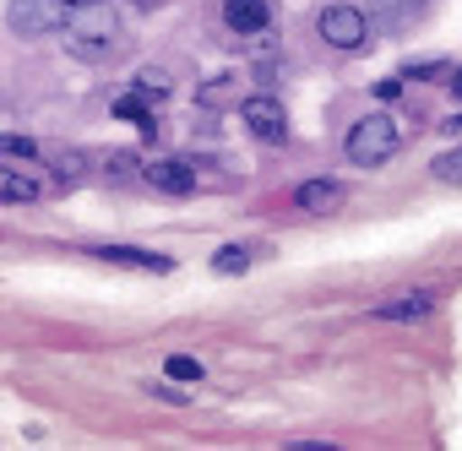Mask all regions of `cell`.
I'll list each match as a JSON object with an SVG mask.
<instances>
[{
    "instance_id": "cell-2",
    "label": "cell",
    "mask_w": 462,
    "mask_h": 451,
    "mask_svg": "<svg viewBox=\"0 0 462 451\" xmlns=\"http://www.w3.org/2000/svg\"><path fill=\"white\" fill-rule=\"evenodd\" d=\"M397 147H402V131H397L392 115H365V120H354V125H348V142H343L348 163H359V169L386 163Z\"/></svg>"
},
{
    "instance_id": "cell-16",
    "label": "cell",
    "mask_w": 462,
    "mask_h": 451,
    "mask_svg": "<svg viewBox=\"0 0 462 451\" xmlns=\"http://www.w3.org/2000/svg\"><path fill=\"white\" fill-rule=\"evenodd\" d=\"M430 174H435V179H446V185H457V179H462V147L440 152V158L430 163Z\"/></svg>"
},
{
    "instance_id": "cell-8",
    "label": "cell",
    "mask_w": 462,
    "mask_h": 451,
    "mask_svg": "<svg viewBox=\"0 0 462 451\" xmlns=\"http://www.w3.org/2000/svg\"><path fill=\"white\" fill-rule=\"evenodd\" d=\"M98 262H115V267H136V272H174L169 256H152V251H131V245H93Z\"/></svg>"
},
{
    "instance_id": "cell-20",
    "label": "cell",
    "mask_w": 462,
    "mask_h": 451,
    "mask_svg": "<svg viewBox=\"0 0 462 451\" xmlns=\"http://www.w3.org/2000/svg\"><path fill=\"white\" fill-rule=\"evenodd\" d=\"M82 169H88L82 152H60V158H55V174H60V179H82Z\"/></svg>"
},
{
    "instance_id": "cell-14",
    "label": "cell",
    "mask_w": 462,
    "mask_h": 451,
    "mask_svg": "<svg viewBox=\"0 0 462 451\" xmlns=\"http://www.w3.org/2000/svg\"><path fill=\"white\" fill-rule=\"evenodd\" d=\"M136 93H142L147 104L169 98V71H163V66H142V71H136Z\"/></svg>"
},
{
    "instance_id": "cell-10",
    "label": "cell",
    "mask_w": 462,
    "mask_h": 451,
    "mask_svg": "<svg viewBox=\"0 0 462 451\" xmlns=\"http://www.w3.org/2000/svg\"><path fill=\"white\" fill-rule=\"evenodd\" d=\"M142 179H152V190H163V196H190V190H196L190 163H147Z\"/></svg>"
},
{
    "instance_id": "cell-15",
    "label": "cell",
    "mask_w": 462,
    "mask_h": 451,
    "mask_svg": "<svg viewBox=\"0 0 462 451\" xmlns=\"http://www.w3.org/2000/svg\"><path fill=\"white\" fill-rule=\"evenodd\" d=\"M245 267H251V251H240V245H228V251L212 256V272H223V278H240Z\"/></svg>"
},
{
    "instance_id": "cell-12",
    "label": "cell",
    "mask_w": 462,
    "mask_h": 451,
    "mask_svg": "<svg viewBox=\"0 0 462 451\" xmlns=\"http://www.w3.org/2000/svg\"><path fill=\"white\" fill-rule=\"evenodd\" d=\"M375 316H381V321H419V316H430V294H408V299H392V305H381Z\"/></svg>"
},
{
    "instance_id": "cell-23",
    "label": "cell",
    "mask_w": 462,
    "mask_h": 451,
    "mask_svg": "<svg viewBox=\"0 0 462 451\" xmlns=\"http://www.w3.org/2000/svg\"><path fill=\"white\" fill-rule=\"evenodd\" d=\"M451 87H457V93H462V71H457V77H451Z\"/></svg>"
},
{
    "instance_id": "cell-5",
    "label": "cell",
    "mask_w": 462,
    "mask_h": 451,
    "mask_svg": "<svg viewBox=\"0 0 462 451\" xmlns=\"http://www.w3.org/2000/svg\"><path fill=\"white\" fill-rule=\"evenodd\" d=\"M240 120H245L262 142H289V115H283V104L267 98V93L245 98V104H240Z\"/></svg>"
},
{
    "instance_id": "cell-17",
    "label": "cell",
    "mask_w": 462,
    "mask_h": 451,
    "mask_svg": "<svg viewBox=\"0 0 462 451\" xmlns=\"http://www.w3.org/2000/svg\"><path fill=\"white\" fill-rule=\"evenodd\" d=\"M169 381H201V359L174 354V359H169Z\"/></svg>"
},
{
    "instance_id": "cell-9",
    "label": "cell",
    "mask_w": 462,
    "mask_h": 451,
    "mask_svg": "<svg viewBox=\"0 0 462 451\" xmlns=\"http://www.w3.org/2000/svg\"><path fill=\"white\" fill-rule=\"evenodd\" d=\"M294 201H300V207H305V212H316V217H327V212H337V207H343V185H337V179H327V174H321V179H305V185H300V196H294Z\"/></svg>"
},
{
    "instance_id": "cell-3",
    "label": "cell",
    "mask_w": 462,
    "mask_h": 451,
    "mask_svg": "<svg viewBox=\"0 0 462 451\" xmlns=\"http://www.w3.org/2000/svg\"><path fill=\"white\" fill-rule=\"evenodd\" d=\"M6 23H12L17 39L60 33V23H66V0H12V6H6Z\"/></svg>"
},
{
    "instance_id": "cell-22",
    "label": "cell",
    "mask_w": 462,
    "mask_h": 451,
    "mask_svg": "<svg viewBox=\"0 0 462 451\" xmlns=\"http://www.w3.org/2000/svg\"><path fill=\"white\" fill-rule=\"evenodd\" d=\"M375 98H386V104H392V98H402V82H381V87H375Z\"/></svg>"
},
{
    "instance_id": "cell-24",
    "label": "cell",
    "mask_w": 462,
    "mask_h": 451,
    "mask_svg": "<svg viewBox=\"0 0 462 451\" xmlns=\"http://www.w3.org/2000/svg\"><path fill=\"white\" fill-rule=\"evenodd\" d=\"M142 6H163V0H142Z\"/></svg>"
},
{
    "instance_id": "cell-11",
    "label": "cell",
    "mask_w": 462,
    "mask_h": 451,
    "mask_svg": "<svg viewBox=\"0 0 462 451\" xmlns=\"http://www.w3.org/2000/svg\"><path fill=\"white\" fill-rule=\"evenodd\" d=\"M0 201H12V207L39 201V179H28V174H17V169H0Z\"/></svg>"
},
{
    "instance_id": "cell-4",
    "label": "cell",
    "mask_w": 462,
    "mask_h": 451,
    "mask_svg": "<svg viewBox=\"0 0 462 451\" xmlns=\"http://www.w3.org/2000/svg\"><path fill=\"white\" fill-rule=\"evenodd\" d=\"M316 33H321L332 50H359V44L370 39V17H365L359 6H327V12L316 17Z\"/></svg>"
},
{
    "instance_id": "cell-7",
    "label": "cell",
    "mask_w": 462,
    "mask_h": 451,
    "mask_svg": "<svg viewBox=\"0 0 462 451\" xmlns=\"http://www.w3.org/2000/svg\"><path fill=\"white\" fill-rule=\"evenodd\" d=\"M419 6H424V0H375L365 17H370V28H381V33H402V28H413V23L424 17Z\"/></svg>"
},
{
    "instance_id": "cell-6",
    "label": "cell",
    "mask_w": 462,
    "mask_h": 451,
    "mask_svg": "<svg viewBox=\"0 0 462 451\" xmlns=\"http://www.w3.org/2000/svg\"><path fill=\"white\" fill-rule=\"evenodd\" d=\"M223 23L235 33H267L273 28V0H223Z\"/></svg>"
},
{
    "instance_id": "cell-19",
    "label": "cell",
    "mask_w": 462,
    "mask_h": 451,
    "mask_svg": "<svg viewBox=\"0 0 462 451\" xmlns=\"http://www.w3.org/2000/svg\"><path fill=\"white\" fill-rule=\"evenodd\" d=\"M33 136H0V158H33Z\"/></svg>"
},
{
    "instance_id": "cell-25",
    "label": "cell",
    "mask_w": 462,
    "mask_h": 451,
    "mask_svg": "<svg viewBox=\"0 0 462 451\" xmlns=\"http://www.w3.org/2000/svg\"><path fill=\"white\" fill-rule=\"evenodd\" d=\"M66 6H82V0H66Z\"/></svg>"
},
{
    "instance_id": "cell-1",
    "label": "cell",
    "mask_w": 462,
    "mask_h": 451,
    "mask_svg": "<svg viewBox=\"0 0 462 451\" xmlns=\"http://www.w3.org/2000/svg\"><path fill=\"white\" fill-rule=\"evenodd\" d=\"M66 44L77 60H104L120 39V17L115 6H104V0H82V6H66Z\"/></svg>"
},
{
    "instance_id": "cell-21",
    "label": "cell",
    "mask_w": 462,
    "mask_h": 451,
    "mask_svg": "<svg viewBox=\"0 0 462 451\" xmlns=\"http://www.w3.org/2000/svg\"><path fill=\"white\" fill-rule=\"evenodd\" d=\"M109 174H115V179H136V174H147V169H142L131 152H115V158H109Z\"/></svg>"
},
{
    "instance_id": "cell-13",
    "label": "cell",
    "mask_w": 462,
    "mask_h": 451,
    "mask_svg": "<svg viewBox=\"0 0 462 451\" xmlns=\"http://www.w3.org/2000/svg\"><path fill=\"white\" fill-rule=\"evenodd\" d=\"M235 93H240L235 77H212V82H201V109H228V104H235Z\"/></svg>"
},
{
    "instance_id": "cell-18",
    "label": "cell",
    "mask_w": 462,
    "mask_h": 451,
    "mask_svg": "<svg viewBox=\"0 0 462 451\" xmlns=\"http://www.w3.org/2000/svg\"><path fill=\"white\" fill-rule=\"evenodd\" d=\"M115 115L120 120H147V98L142 93H125V98H115Z\"/></svg>"
}]
</instances>
